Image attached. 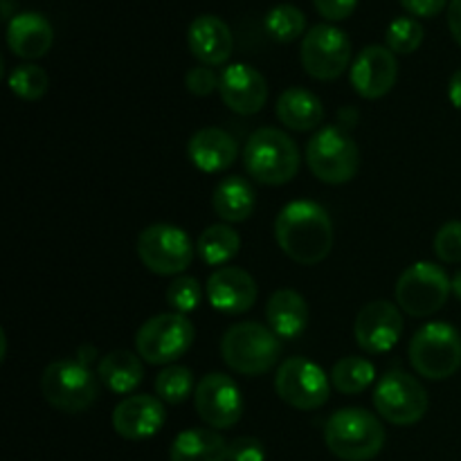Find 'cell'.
<instances>
[{
	"mask_svg": "<svg viewBox=\"0 0 461 461\" xmlns=\"http://www.w3.org/2000/svg\"><path fill=\"white\" fill-rule=\"evenodd\" d=\"M9 14H12V3L9 0H3V18H9ZM12 21V18H9Z\"/></svg>",
	"mask_w": 461,
	"mask_h": 461,
	"instance_id": "cell-44",
	"label": "cell"
},
{
	"mask_svg": "<svg viewBox=\"0 0 461 461\" xmlns=\"http://www.w3.org/2000/svg\"><path fill=\"white\" fill-rule=\"evenodd\" d=\"M320 365L295 356L279 363L275 374V392L291 408L309 412L322 408L331 394V383Z\"/></svg>",
	"mask_w": 461,
	"mask_h": 461,
	"instance_id": "cell-11",
	"label": "cell"
},
{
	"mask_svg": "<svg viewBox=\"0 0 461 461\" xmlns=\"http://www.w3.org/2000/svg\"><path fill=\"white\" fill-rule=\"evenodd\" d=\"M221 75H216L210 66H196L185 75V86L194 97H207L214 90H219Z\"/></svg>",
	"mask_w": 461,
	"mask_h": 461,
	"instance_id": "cell-36",
	"label": "cell"
},
{
	"mask_svg": "<svg viewBox=\"0 0 461 461\" xmlns=\"http://www.w3.org/2000/svg\"><path fill=\"white\" fill-rule=\"evenodd\" d=\"M198 383L194 381V374L183 365H167L156 378V394L162 403L178 405L185 403L189 396H194Z\"/></svg>",
	"mask_w": 461,
	"mask_h": 461,
	"instance_id": "cell-30",
	"label": "cell"
},
{
	"mask_svg": "<svg viewBox=\"0 0 461 461\" xmlns=\"http://www.w3.org/2000/svg\"><path fill=\"white\" fill-rule=\"evenodd\" d=\"M9 88L16 97L25 99V102H36L43 97L50 88L48 72L34 63H25V66L14 68L9 75Z\"/></svg>",
	"mask_w": 461,
	"mask_h": 461,
	"instance_id": "cell-32",
	"label": "cell"
},
{
	"mask_svg": "<svg viewBox=\"0 0 461 461\" xmlns=\"http://www.w3.org/2000/svg\"><path fill=\"white\" fill-rule=\"evenodd\" d=\"M374 381H376V369H374V365L369 360L360 358V356L340 358L331 369V385L345 396L360 394Z\"/></svg>",
	"mask_w": 461,
	"mask_h": 461,
	"instance_id": "cell-29",
	"label": "cell"
},
{
	"mask_svg": "<svg viewBox=\"0 0 461 461\" xmlns=\"http://www.w3.org/2000/svg\"><path fill=\"white\" fill-rule=\"evenodd\" d=\"M428 392L421 383L405 372H390L374 390V408L378 417L394 426H414L428 412Z\"/></svg>",
	"mask_w": 461,
	"mask_h": 461,
	"instance_id": "cell-12",
	"label": "cell"
},
{
	"mask_svg": "<svg viewBox=\"0 0 461 461\" xmlns=\"http://www.w3.org/2000/svg\"><path fill=\"white\" fill-rule=\"evenodd\" d=\"M194 336L196 329L185 315H153L135 333V351L149 365H174L192 349Z\"/></svg>",
	"mask_w": 461,
	"mask_h": 461,
	"instance_id": "cell-9",
	"label": "cell"
},
{
	"mask_svg": "<svg viewBox=\"0 0 461 461\" xmlns=\"http://www.w3.org/2000/svg\"><path fill=\"white\" fill-rule=\"evenodd\" d=\"M43 399L63 414L86 412L99 396V376L77 358L57 360L41 376Z\"/></svg>",
	"mask_w": 461,
	"mask_h": 461,
	"instance_id": "cell-5",
	"label": "cell"
},
{
	"mask_svg": "<svg viewBox=\"0 0 461 461\" xmlns=\"http://www.w3.org/2000/svg\"><path fill=\"white\" fill-rule=\"evenodd\" d=\"M275 113L286 129L297 131V133L320 129V124L324 122V106L318 95L300 88V86H293L279 95Z\"/></svg>",
	"mask_w": 461,
	"mask_h": 461,
	"instance_id": "cell-24",
	"label": "cell"
},
{
	"mask_svg": "<svg viewBox=\"0 0 461 461\" xmlns=\"http://www.w3.org/2000/svg\"><path fill=\"white\" fill-rule=\"evenodd\" d=\"M165 421V405L151 394H131L113 410V428L126 441H142L158 435Z\"/></svg>",
	"mask_w": 461,
	"mask_h": 461,
	"instance_id": "cell-18",
	"label": "cell"
},
{
	"mask_svg": "<svg viewBox=\"0 0 461 461\" xmlns=\"http://www.w3.org/2000/svg\"><path fill=\"white\" fill-rule=\"evenodd\" d=\"M401 333H403V315L399 304L376 300L365 304L356 315L354 338L365 354H387L401 340Z\"/></svg>",
	"mask_w": 461,
	"mask_h": 461,
	"instance_id": "cell-15",
	"label": "cell"
},
{
	"mask_svg": "<svg viewBox=\"0 0 461 461\" xmlns=\"http://www.w3.org/2000/svg\"><path fill=\"white\" fill-rule=\"evenodd\" d=\"M401 5L412 16L432 18L448 7V0H401Z\"/></svg>",
	"mask_w": 461,
	"mask_h": 461,
	"instance_id": "cell-39",
	"label": "cell"
},
{
	"mask_svg": "<svg viewBox=\"0 0 461 461\" xmlns=\"http://www.w3.org/2000/svg\"><path fill=\"white\" fill-rule=\"evenodd\" d=\"M349 79L363 99L385 97L399 79L396 54L387 45H367L351 63Z\"/></svg>",
	"mask_w": 461,
	"mask_h": 461,
	"instance_id": "cell-16",
	"label": "cell"
},
{
	"mask_svg": "<svg viewBox=\"0 0 461 461\" xmlns=\"http://www.w3.org/2000/svg\"><path fill=\"white\" fill-rule=\"evenodd\" d=\"M448 97L453 102L455 108L461 111V68L450 77V84H448Z\"/></svg>",
	"mask_w": 461,
	"mask_h": 461,
	"instance_id": "cell-41",
	"label": "cell"
},
{
	"mask_svg": "<svg viewBox=\"0 0 461 461\" xmlns=\"http://www.w3.org/2000/svg\"><path fill=\"white\" fill-rule=\"evenodd\" d=\"M300 149L295 140L279 129H257L243 149L246 171L261 185L279 187L291 183L300 171Z\"/></svg>",
	"mask_w": 461,
	"mask_h": 461,
	"instance_id": "cell-4",
	"label": "cell"
},
{
	"mask_svg": "<svg viewBox=\"0 0 461 461\" xmlns=\"http://www.w3.org/2000/svg\"><path fill=\"white\" fill-rule=\"evenodd\" d=\"M387 48L394 54H412L423 43V27L417 18L401 16L390 23L385 32Z\"/></svg>",
	"mask_w": 461,
	"mask_h": 461,
	"instance_id": "cell-33",
	"label": "cell"
},
{
	"mask_svg": "<svg viewBox=\"0 0 461 461\" xmlns=\"http://www.w3.org/2000/svg\"><path fill=\"white\" fill-rule=\"evenodd\" d=\"M306 165L322 183L345 185L358 174L360 149L345 129L324 126L306 144Z\"/></svg>",
	"mask_w": 461,
	"mask_h": 461,
	"instance_id": "cell-7",
	"label": "cell"
},
{
	"mask_svg": "<svg viewBox=\"0 0 461 461\" xmlns=\"http://www.w3.org/2000/svg\"><path fill=\"white\" fill-rule=\"evenodd\" d=\"M165 297L167 304L174 309V313L187 315L192 313V311H196L198 304H201V284H198V279L189 277V275H180V277H176L174 282L167 286Z\"/></svg>",
	"mask_w": 461,
	"mask_h": 461,
	"instance_id": "cell-34",
	"label": "cell"
},
{
	"mask_svg": "<svg viewBox=\"0 0 461 461\" xmlns=\"http://www.w3.org/2000/svg\"><path fill=\"white\" fill-rule=\"evenodd\" d=\"M266 320L279 340H295L309 327V304L293 288H279L266 304Z\"/></svg>",
	"mask_w": 461,
	"mask_h": 461,
	"instance_id": "cell-23",
	"label": "cell"
},
{
	"mask_svg": "<svg viewBox=\"0 0 461 461\" xmlns=\"http://www.w3.org/2000/svg\"><path fill=\"white\" fill-rule=\"evenodd\" d=\"M171 461H228V441L212 428L180 432L169 450Z\"/></svg>",
	"mask_w": 461,
	"mask_h": 461,
	"instance_id": "cell-27",
	"label": "cell"
},
{
	"mask_svg": "<svg viewBox=\"0 0 461 461\" xmlns=\"http://www.w3.org/2000/svg\"><path fill=\"white\" fill-rule=\"evenodd\" d=\"M219 95L225 106L237 115H257L268 102V84L257 68L232 63L221 72Z\"/></svg>",
	"mask_w": 461,
	"mask_h": 461,
	"instance_id": "cell-17",
	"label": "cell"
},
{
	"mask_svg": "<svg viewBox=\"0 0 461 461\" xmlns=\"http://www.w3.org/2000/svg\"><path fill=\"white\" fill-rule=\"evenodd\" d=\"M453 286L444 268L430 261L408 266L396 282V304L412 318H430L444 309Z\"/></svg>",
	"mask_w": 461,
	"mask_h": 461,
	"instance_id": "cell-8",
	"label": "cell"
},
{
	"mask_svg": "<svg viewBox=\"0 0 461 461\" xmlns=\"http://www.w3.org/2000/svg\"><path fill=\"white\" fill-rule=\"evenodd\" d=\"M207 300L221 313H246L257 302L255 277L237 266H223L207 279Z\"/></svg>",
	"mask_w": 461,
	"mask_h": 461,
	"instance_id": "cell-19",
	"label": "cell"
},
{
	"mask_svg": "<svg viewBox=\"0 0 461 461\" xmlns=\"http://www.w3.org/2000/svg\"><path fill=\"white\" fill-rule=\"evenodd\" d=\"M435 255L446 264H461V221H448L435 234Z\"/></svg>",
	"mask_w": 461,
	"mask_h": 461,
	"instance_id": "cell-35",
	"label": "cell"
},
{
	"mask_svg": "<svg viewBox=\"0 0 461 461\" xmlns=\"http://www.w3.org/2000/svg\"><path fill=\"white\" fill-rule=\"evenodd\" d=\"M239 248H241V239L225 223H216L205 228V232L198 237L196 243V252L203 259V264L216 266V268L228 266L239 255Z\"/></svg>",
	"mask_w": 461,
	"mask_h": 461,
	"instance_id": "cell-28",
	"label": "cell"
},
{
	"mask_svg": "<svg viewBox=\"0 0 461 461\" xmlns=\"http://www.w3.org/2000/svg\"><path fill=\"white\" fill-rule=\"evenodd\" d=\"M93 356H95V349L93 347H84V349H81V354H79V363H84V365H88L90 367V363H93Z\"/></svg>",
	"mask_w": 461,
	"mask_h": 461,
	"instance_id": "cell-42",
	"label": "cell"
},
{
	"mask_svg": "<svg viewBox=\"0 0 461 461\" xmlns=\"http://www.w3.org/2000/svg\"><path fill=\"white\" fill-rule=\"evenodd\" d=\"M196 246L183 228L169 223H153L138 237V257L144 268L160 277L180 275L192 266Z\"/></svg>",
	"mask_w": 461,
	"mask_h": 461,
	"instance_id": "cell-10",
	"label": "cell"
},
{
	"mask_svg": "<svg viewBox=\"0 0 461 461\" xmlns=\"http://www.w3.org/2000/svg\"><path fill=\"white\" fill-rule=\"evenodd\" d=\"M228 461H266V448L255 437H237L228 444Z\"/></svg>",
	"mask_w": 461,
	"mask_h": 461,
	"instance_id": "cell-37",
	"label": "cell"
},
{
	"mask_svg": "<svg viewBox=\"0 0 461 461\" xmlns=\"http://www.w3.org/2000/svg\"><path fill=\"white\" fill-rule=\"evenodd\" d=\"M237 142L232 135L216 126L196 131L187 142V156L196 169L205 174H219L230 169L237 160Z\"/></svg>",
	"mask_w": 461,
	"mask_h": 461,
	"instance_id": "cell-21",
	"label": "cell"
},
{
	"mask_svg": "<svg viewBox=\"0 0 461 461\" xmlns=\"http://www.w3.org/2000/svg\"><path fill=\"white\" fill-rule=\"evenodd\" d=\"M275 239L288 259L300 266H318L333 250L331 216L313 201H293L275 219Z\"/></svg>",
	"mask_w": 461,
	"mask_h": 461,
	"instance_id": "cell-1",
	"label": "cell"
},
{
	"mask_svg": "<svg viewBox=\"0 0 461 461\" xmlns=\"http://www.w3.org/2000/svg\"><path fill=\"white\" fill-rule=\"evenodd\" d=\"M221 358L241 376H264L282 358V340L259 322L232 324L221 338Z\"/></svg>",
	"mask_w": 461,
	"mask_h": 461,
	"instance_id": "cell-2",
	"label": "cell"
},
{
	"mask_svg": "<svg viewBox=\"0 0 461 461\" xmlns=\"http://www.w3.org/2000/svg\"><path fill=\"white\" fill-rule=\"evenodd\" d=\"M97 376L113 394H131L144 381V360L133 351H111L99 360Z\"/></svg>",
	"mask_w": 461,
	"mask_h": 461,
	"instance_id": "cell-26",
	"label": "cell"
},
{
	"mask_svg": "<svg viewBox=\"0 0 461 461\" xmlns=\"http://www.w3.org/2000/svg\"><path fill=\"white\" fill-rule=\"evenodd\" d=\"M54 43V30L45 16L36 12L16 14L7 25V45L16 57L34 61L45 57Z\"/></svg>",
	"mask_w": 461,
	"mask_h": 461,
	"instance_id": "cell-22",
	"label": "cell"
},
{
	"mask_svg": "<svg viewBox=\"0 0 461 461\" xmlns=\"http://www.w3.org/2000/svg\"><path fill=\"white\" fill-rule=\"evenodd\" d=\"M300 59L306 75H311L313 79H338L351 63L349 36L336 25H324V23L313 25L302 41Z\"/></svg>",
	"mask_w": 461,
	"mask_h": 461,
	"instance_id": "cell-13",
	"label": "cell"
},
{
	"mask_svg": "<svg viewBox=\"0 0 461 461\" xmlns=\"http://www.w3.org/2000/svg\"><path fill=\"white\" fill-rule=\"evenodd\" d=\"M266 32L273 36L277 43H293L300 39L306 30V16L300 7L291 3L277 5L266 14Z\"/></svg>",
	"mask_w": 461,
	"mask_h": 461,
	"instance_id": "cell-31",
	"label": "cell"
},
{
	"mask_svg": "<svg viewBox=\"0 0 461 461\" xmlns=\"http://www.w3.org/2000/svg\"><path fill=\"white\" fill-rule=\"evenodd\" d=\"M212 207H214L216 216L225 223H243L255 214L257 194L246 178L228 176L216 185Z\"/></svg>",
	"mask_w": 461,
	"mask_h": 461,
	"instance_id": "cell-25",
	"label": "cell"
},
{
	"mask_svg": "<svg viewBox=\"0 0 461 461\" xmlns=\"http://www.w3.org/2000/svg\"><path fill=\"white\" fill-rule=\"evenodd\" d=\"M196 412L212 430H228L243 414V396L228 374L212 372L198 381L194 392Z\"/></svg>",
	"mask_w": 461,
	"mask_h": 461,
	"instance_id": "cell-14",
	"label": "cell"
},
{
	"mask_svg": "<svg viewBox=\"0 0 461 461\" xmlns=\"http://www.w3.org/2000/svg\"><path fill=\"white\" fill-rule=\"evenodd\" d=\"M313 5L327 21H345L356 12L358 0H313Z\"/></svg>",
	"mask_w": 461,
	"mask_h": 461,
	"instance_id": "cell-38",
	"label": "cell"
},
{
	"mask_svg": "<svg viewBox=\"0 0 461 461\" xmlns=\"http://www.w3.org/2000/svg\"><path fill=\"white\" fill-rule=\"evenodd\" d=\"M410 365L428 381H446L461 367V336L446 322H430L419 329L408 347Z\"/></svg>",
	"mask_w": 461,
	"mask_h": 461,
	"instance_id": "cell-6",
	"label": "cell"
},
{
	"mask_svg": "<svg viewBox=\"0 0 461 461\" xmlns=\"http://www.w3.org/2000/svg\"><path fill=\"white\" fill-rule=\"evenodd\" d=\"M324 444L342 461H372L385 446V428L363 408L338 410L327 419Z\"/></svg>",
	"mask_w": 461,
	"mask_h": 461,
	"instance_id": "cell-3",
	"label": "cell"
},
{
	"mask_svg": "<svg viewBox=\"0 0 461 461\" xmlns=\"http://www.w3.org/2000/svg\"><path fill=\"white\" fill-rule=\"evenodd\" d=\"M448 27H450V34H453V39L461 45V0H450Z\"/></svg>",
	"mask_w": 461,
	"mask_h": 461,
	"instance_id": "cell-40",
	"label": "cell"
},
{
	"mask_svg": "<svg viewBox=\"0 0 461 461\" xmlns=\"http://www.w3.org/2000/svg\"><path fill=\"white\" fill-rule=\"evenodd\" d=\"M189 52L203 63V66H223L230 61L234 52V36L228 23L214 14H203L194 18L187 30Z\"/></svg>",
	"mask_w": 461,
	"mask_h": 461,
	"instance_id": "cell-20",
	"label": "cell"
},
{
	"mask_svg": "<svg viewBox=\"0 0 461 461\" xmlns=\"http://www.w3.org/2000/svg\"><path fill=\"white\" fill-rule=\"evenodd\" d=\"M450 286H453V295L461 302V270L455 273V277L450 279Z\"/></svg>",
	"mask_w": 461,
	"mask_h": 461,
	"instance_id": "cell-43",
	"label": "cell"
}]
</instances>
